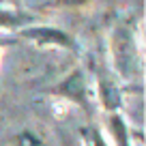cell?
Listing matches in <instances>:
<instances>
[{
	"instance_id": "obj_3",
	"label": "cell",
	"mask_w": 146,
	"mask_h": 146,
	"mask_svg": "<svg viewBox=\"0 0 146 146\" xmlns=\"http://www.w3.org/2000/svg\"><path fill=\"white\" fill-rule=\"evenodd\" d=\"M22 36L28 41L36 43V45H58V47H67V50H75L73 39L67 35L64 30L54 26H30L24 28Z\"/></svg>"
},
{
	"instance_id": "obj_2",
	"label": "cell",
	"mask_w": 146,
	"mask_h": 146,
	"mask_svg": "<svg viewBox=\"0 0 146 146\" xmlns=\"http://www.w3.org/2000/svg\"><path fill=\"white\" fill-rule=\"evenodd\" d=\"M52 95H58L62 99H69L73 103H78L80 108L88 110V82L82 69H73L67 78L52 88Z\"/></svg>"
},
{
	"instance_id": "obj_8",
	"label": "cell",
	"mask_w": 146,
	"mask_h": 146,
	"mask_svg": "<svg viewBox=\"0 0 146 146\" xmlns=\"http://www.w3.org/2000/svg\"><path fill=\"white\" fill-rule=\"evenodd\" d=\"M24 17L17 13H7V11H0V26H17L22 24Z\"/></svg>"
},
{
	"instance_id": "obj_7",
	"label": "cell",
	"mask_w": 146,
	"mask_h": 146,
	"mask_svg": "<svg viewBox=\"0 0 146 146\" xmlns=\"http://www.w3.org/2000/svg\"><path fill=\"white\" fill-rule=\"evenodd\" d=\"M84 142L86 146H108L99 129H84Z\"/></svg>"
},
{
	"instance_id": "obj_5",
	"label": "cell",
	"mask_w": 146,
	"mask_h": 146,
	"mask_svg": "<svg viewBox=\"0 0 146 146\" xmlns=\"http://www.w3.org/2000/svg\"><path fill=\"white\" fill-rule=\"evenodd\" d=\"M110 129H112V135H114V140H116L118 146H131L129 144V129H127L125 120L120 118L118 114H114L110 118Z\"/></svg>"
},
{
	"instance_id": "obj_9",
	"label": "cell",
	"mask_w": 146,
	"mask_h": 146,
	"mask_svg": "<svg viewBox=\"0 0 146 146\" xmlns=\"http://www.w3.org/2000/svg\"><path fill=\"white\" fill-rule=\"evenodd\" d=\"M84 2H88V0H58V5H69V7H78Z\"/></svg>"
},
{
	"instance_id": "obj_4",
	"label": "cell",
	"mask_w": 146,
	"mask_h": 146,
	"mask_svg": "<svg viewBox=\"0 0 146 146\" xmlns=\"http://www.w3.org/2000/svg\"><path fill=\"white\" fill-rule=\"evenodd\" d=\"M99 99H101V105H103L108 112H116L118 105H120L118 88L110 82L108 78H103V75L99 78Z\"/></svg>"
},
{
	"instance_id": "obj_6",
	"label": "cell",
	"mask_w": 146,
	"mask_h": 146,
	"mask_svg": "<svg viewBox=\"0 0 146 146\" xmlns=\"http://www.w3.org/2000/svg\"><path fill=\"white\" fill-rule=\"evenodd\" d=\"M11 144L13 146H47L45 142H43L41 135H36L35 131H30V129H24V131H19L17 135L11 140Z\"/></svg>"
},
{
	"instance_id": "obj_1",
	"label": "cell",
	"mask_w": 146,
	"mask_h": 146,
	"mask_svg": "<svg viewBox=\"0 0 146 146\" xmlns=\"http://www.w3.org/2000/svg\"><path fill=\"white\" fill-rule=\"evenodd\" d=\"M112 50H114V62L116 69L123 78L133 75V67H135V45H133L131 32L127 28H116L114 36H112Z\"/></svg>"
}]
</instances>
